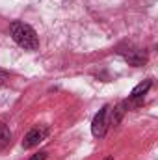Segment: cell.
I'll use <instances>...</instances> for the list:
<instances>
[{"label":"cell","instance_id":"8992f818","mask_svg":"<svg viewBox=\"0 0 158 160\" xmlns=\"http://www.w3.org/2000/svg\"><path fill=\"white\" fill-rule=\"evenodd\" d=\"M126 106H128V101H123V102H119L117 106L114 108V114H112V121H110V125H117L119 121L123 119V116H125V112H126Z\"/></svg>","mask_w":158,"mask_h":160},{"label":"cell","instance_id":"3957f363","mask_svg":"<svg viewBox=\"0 0 158 160\" xmlns=\"http://www.w3.org/2000/svg\"><path fill=\"white\" fill-rule=\"evenodd\" d=\"M47 136H48V128L47 127H36V128H32L24 136V140H22V149H32V147L39 145Z\"/></svg>","mask_w":158,"mask_h":160},{"label":"cell","instance_id":"30bf717a","mask_svg":"<svg viewBox=\"0 0 158 160\" xmlns=\"http://www.w3.org/2000/svg\"><path fill=\"white\" fill-rule=\"evenodd\" d=\"M104 160H114V158H112V157H106V158H104Z\"/></svg>","mask_w":158,"mask_h":160},{"label":"cell","instance_id":"9c48e42d","mask_svg":"<svg viewBox=\"0 0 158 160\" xmlns=\"http://www.w3.org/2000/svg\"><path fill=\"white\" fill-rule=\"evenodd\" d=\"M7 80H9V77H7V73L0 71V86H6V84H7Z\"/></svg>","mask_w":158,"mask_h":160},{"label":"cell","instance_id":"ba28073f","mask_svg":"<svg viewBox=\"0 0 158 160\" xmlns=\"http://www.w3.org/2000/svg\"><path fill=\"white\" fill-rule=\"evenodd\" d=\"M45 158H47V153H45V151H41V153H37V155H32L28 160H45Z\"/></svg>","mask_w":158,"mask_h":160},{"label":"cell","instance_id":"5b68a950","mask_svg":"<svg viewBox=\"0 0 158 160\" xmlns=\"http://www.w3.org/2000/svg\"><path fill=\"white\" fill-rule=\"evenodd\" d=\"M125 58L130 65H143L145 60H147L145 52H141V50H130L128 54H125Z\"/></svg>","mask_w":158,"mask_h":160},{"label":"cell","instance_id":"277c9868","mask_svg":"<svg viewBox=\"0 0 158 160\" xmlns=\"http://www.w3.org/2000/svg\"><path fill=\"white\" fill-rule=\"evenodd\" d=\"M151 86H153V80H143V82H140L132 91H130V99L132 101H136V99H141L149 89H151Z\"/></svg>","mask_w":158,"mask_h":160},{"label":"cell","instance_id":"7a4b0ae2","mask_svg":"<svg viewBox=\"0 0 158 160\" xmlns=\"http://www.w3.org/2000/svg\"><path fill=\"white\" fill-rule=\"evenodd\" d=\"M108 112H110V106H102L99 110V114H95V118L91 121V134L95 138H102L106 134V128H108Z\"/></svg>","mask_w":158,"mask_h":160},{"label":"cell","instance_id":"52a82bcc","mask_svg":"<svg viewBox=\"0 0 158 160\" xmlns=\"http://www.w3.org/2000/svg\"><path fill=\"white\" fill-rule=\"evenodd\" d=\"M9 142H11V132H9V128H7L4 123H0V147L7 145Z\"/></svg>","mask_w":158,"mask_h":160},{"label":"cell","instance_id":"6da1fadb","mask_svg":"<svg viewBox=\"0 0 158 160\" xmlns=\"http://www.w3.org/2000/svg\"><path fill=\"white\" fill-rule=\"evenodd\" d=\"M9 34H11L13 41H15L19 47H22L24 50H36V48L39 47V39H37L36 30H34L30 24H26V22L13 21V22L9 24Z\"/></svg>","mask_w":158,"mask_h":160}]
</instances>
